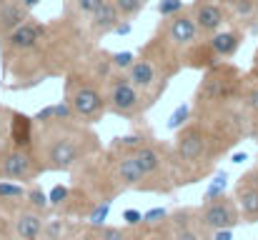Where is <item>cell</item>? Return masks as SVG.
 Here are the masks:
<instances>
[{
	"instance_id": "1f68e13d",
	"label": "cell",
	"mask_w": 258,
	"mask_h": 240,
	"mask_svg": "<svg viewBox=\"0 0 258 240\" xmlns=\"http://www.w3.org/2000/svg\"><path fill=\"white\" fill-rule=\"evenodd\" d=\"M143 228V225H141ZM148 233H146V238L143 240H171V233H168V225L163 223V225H156V228H146Z\"/></svg>"
},
{
	"instance_id": "603a6c76",
	"label": "cell",
	"mask_w": 258,
	"mask_h": 240,
	"mask_svg": "<svg viewBox=\"0 0 258 240\" xmlns=\"http://www.w3.org/2000/svg\"><path fill=\"white\" fill-rule=\"evenodd\" d=\"M110 205H113V200H103L100 205H95V208H93V213L88 215V225H93V228H103V225H105V220H108Z\"/></svg>"
},
{
	"instance_id": "d6986e66",
	"label": "cell",
	"mask_w": 258,
	"mask_h": 240,
	"mask_svg": "<svg viewBox=\"0 0 258 240\" xmlns=\"http://www.w3.org/2000/svg\"><path fill=\"white\" fill-rule=\"evenodd\" d=\"M40 240H68V220L63 218H48L43 225Z\"/></svg>"
},
{
	"instance_id": "e575fe53",
	"label": "cell",
	"mask_w": 258,
	"mask_h": 240,
	"mask_svg": "<svg viewBox=\"0 0 258 240\" xmlns=\"http://www.w3.org/2000/svg\"><path fill=\"white\" fill-rule=\"evenodd\" d=\"M211 240H233V233L231 230H216V233H211Z\"/></svg>"
},
{
	"instance_id": "5bb4252c",
	"label": "cell",
	"mask_w": 258,
	"mask_h": 240,
	"mask_svg": "<svg viewBox=\"0 0 258 240\" xmlns=\"http://www.w3.org/2000/svg\"><path fill=\"white\" fill-rule=\"evenodd\" d=\"M120 20H123V18H120L118 8L113 5V0H105V3L88 18V30H90L93 38H103V35L115 33V28H118Z\"/></svg>"
},
{
	"instance_id": "d4e9b609",
	"label": "cell",
	"mask_w": 258,
	"mask_h": 240,
	"mask_svg": "<svg viewBox=\"0 0 258 240\" xmlns=\"http://www.w3.org/2000/svg\"><path fill=\"white\" fill-rule=\"evenodd\" d=\"M136 58H138V55H133V53H128V50H123V53H110V60H113L115 73H128L131 65L136 63Z\"/></svg>"
},
{
	"instance_id": "7c38bea8",
	"label": "cell",
	"mask_w": 258,
	"mask_h": 240,
	"mask_svg": "<svg viewBox=\"0 0 258 240\" xmlns=\"http://www.w3.org/2000/svg\"><path fill=\"white\" fill-rule=\"evenodd\" d=\"M35 133H38V125L30 115L20 113V110H10V118H8V143L18 145V148H25V150H35Z\"/></svg>"
},
{
	"instance_id": "ffe728a7",
	"label": "cell",
	"mask_w": 258,
	"mask_h": 240,
	"mask_svg": "<svg viewBox=\"0 0 258 240\" xmlns=\"http://www.w3.org/2000/svg\"><path fill=\"white\" fill-rule=\"evenodd\" d=\"M190 120H193V105H190V103H183V105H178V108L171 113V118H168L166 128L173 130V133H178V130H180V128H185Z\"/></svg>"
},
{
	"instance_id": "f1b7e54d",
	"label": "cell",
	"mask_w": 258,
	"mask_h": 240,
	"mask_svg": "<svg viewBox=\"0 0 258 240\" xmlns=\"http://www.w3.org/2000/svg\"><path fill=\"white\" fill-rule=\"evenodd\" d=\"M71 198V188L68 185H55L50 193H48V200H50V208H63Z\"/></svg>"
},
{
	"instance_id": "4dcf8cb0",
	"label": "cell",
	"mask_w": 258,
	"mask_h": 240,
	"mask_svg": "<svg viewBox=\"0 0 258 240\" xmlns=\"http://www.w3.org/2000/svg\"><path fill=\"white\" fill-rule=\"evenodd\" d=\"M123 223H125V228H141L143 225V213L136 210V208H128V210H123Z\"/></svg>"
},
{
	"instance_id": "ba28073f",
	"label": "cell",
	"mask_w": 258,
	"mask_h": 240,
	"mask_svg": "<svg viewBox=\"0 0 258 240\" xmlns=\"http://www.w3.org/2000/svg\"><path fill=\"white\" fill-rule=\"evenodd\" d=\"M190 15L201 30L203 38L216 35L218 30L226 28L231 13L226 8V0H193L190 3Z\"/></svg>"
},
{
	"instance_id": "7a4b0ae2",
	"label": "cell",
	"mask_w": 258,
	"mask_h": 240,
	"mask_svg": "<svg viewBox=\"0 0 258 240\" xmlns=\"http://www.w3.org/2000/svg\"><path fill=\"white\" fill-rule=\"evenodd\" d=\"M246 80L248 75L228 60L203 70V78L198 83L193 103H190L193 118H211V115L241 110Z\"/></svg>"
},
{
	"instance_id": "7402d4cb",
	"label": "cell",
	"mask_w": 258,
	"mask_h": 240,
	"mask_svg": "<svg viewBox=\"0 0 258 240\" xmlns=\"http://www.w3.org/2000/svg\"><path fill=\"white\" fill-rule=\"evenodd\" d=\"M146 3L148 0H113V5L118 8V13H120L123 20H133L138 13H143Z\"/></svg>"
},
{
	"instance_id": "836d02e7",
	"label": "cell",
	"mask_w": 258,
	"mask_h": 240,
	"mask_svg": "<svg viewBox=\"0 0 258 240\" xmlns=\"http://www.w3.org/2000/svg\"><path fill=\"white\" fill-rule=\"evenodd\" d=\"M131 30H133L131 20H120V23H118V28H115V35H128Z\"/></svg>"
},
{
	"instance_id": "ac0fdd59",
	"label": "cell",
	"mask_w": 258,
	"mask_h": 240,
	"mask_svg": "<svg viewBox=\"0 0 258 240\" xmlns=\"http://www.w3.org/2000/svg\"><path fill=\"white\" fill-rule=\"evenodd\" d=\"M25 205L33 208L35 213H48L50 210V200H48V193L40 188V185H30L28 188V195H25Z\"/></svg>"
},
{
	"instance_id": "5b68a950",
	"label": "cell",
	"mask_w": 258,
	"mask_h": 240,
	"mask_svg": "<svg viewBox=\"0 0 258 240\" xmlns=\"http://www.w3.org/2000/svg\"><path fill=\"white\" fill-rule=\"evenodd\" d=\"M45 173L43 163L38 160L35 150L18 148L13 143L0 145V180H13V183H33Z\"/></svg>"
},
{
	"instance_id": "484cf974",
	"label": "cell",
	"mask_w": 258,
	"mask_h": 240,
	"mask_svg": "<svg viewBox=\"0 0 258 240\" xmlns=\"http://www.w3.org/2000/svg\"><path fill=\"white\" fill-rule=\"evenodd\" d=\"M226 180H228V175H226V173H218V175H216V180L208 185V190H206V195H203V203H208V200H216V198L226 195V193H223V190H226Z\"/></svg>"
},
{
	"instance_id": "6da1fadb",
	"label": "cell",
	"mask_w": 258,
	"mask_h": 240,
	"mask_svg": "<svg viewBox=\"0 0 258 240\" xmlns=\"http://www.w3.org/2000/svg\"><path fill=\"white\" fill-rule=\"evenodd\" d=\"M35 153L45 173H71L100 153V138L81 120H55L38 125Z\"/></svg>"
},
{
	"instance_id": "4316f807",
	"label": "cell",
	"mask_w": 258,
	"mask_h": 240,
	"mask_svg": "<svg viewBox=\"0 0 258 240\" xmlns=\"http://www.w3.org/2000/svg\"><path fill=\"white\" fill-rule=\"evenodd\" d=\"M168 210L166 208H153L148 213H143V228H156V225H163L168 220Z\"/></svg>"
},
{
	"instance_id": "d590c367",
	"label": "cell",
	"mask_w": 258,
	"mask_h": 240,
	"mask_svg": "<svg viewBox=\"0 0 258 240\" xmlns=\"http://www.w3.org/2000/svg\"><path fill=\"white\" fill-rule=\"evenodd\" d=\"M20 3H23V5H25V8H28V10L33 13V8H35V5H40L43 0H20Z\"/></svg>"
},
{
	"instance_id": "e0dca14e",
	"label": "cell",
	"mask_w": 258,
	"mask_h": 240,
	"mask_svg": "<svg viewBox=\"0 0 258 240\" xmlns=\"http://www.w3.org/2000/svg\"><path fill=\"white\" fill-rule=\"evenodd\" d=\"M231 18L246 25H258V0H226Z\"/></svg>"
},
{
	"instance_id": "2e32d148",
	"label": "cell",
	"mask_w": 258,
	"mask_h": 240,
	"mask_svg": "<svg viewBox=\"0 0 258 240\" xmlns=\"http://www.w3.org/2000/svg\"><path fill=\"white\" fill-rule=\"evenodd\" d=\"M243 115H246V125H248V138L258 140V78L246 80V90H243V100H241Z\"/></svg>"
},
{
	"instance_id": "44dd1931",
	"label": "cell",
	"mask_w": 258,
	"mask_h": 240,
	"mask_svg": "<svg viewBox=\"0 0 258 240\" xmlns=\"http://www.w3.org/2000/svg\"><path fill=\"white\" fill-rule=\"evenodd\" d=\"M148 138L141 135V133H131V135H118L113 143H110V150H136L146 143Z\"/></svg>"
},
{
	"instance_id": "f546056e",
	"label": "cell",
	"mask_w": 258,
	"mask_h": 240,
	"mask_svg": "<svg viewBox=\"0 0 258 240\" xmlns=\"http://www.w3.org/2000/svg\"><path fill=\"white\" fill-rule=\"evenodd\" d=\"M103 3H105V0H73V8H76V13H78L81 18H90Z\"/></svg>"
},
{
	"instance_id": "83f0119b",
	"label": "cell",
	"mask_w": 258,
	"mask_h": 240,
	"mask_svg": "<svg viewBox=\"0 0 258 240\" xmlns=\"http://www.w3.org/2000/svg\"><path fill=\"white\" fill-rule=\"evenodd\" d=\"M183 10H185V3H183V0H161V3H158V15H161L163 20H168V18L183 13Z\"/></svg>"
},
{
	"instance_id": "9a60e30c",
	"label": "cell",
	"mask_w": 258,
	"mask_h": 240,
	"mask_svg": "<svg viewBox=\"0 0 258 240\" xmlns=\"http://www.w3.org/2000/svg\"><path fill=\"white\" fill-rule=\"evenodd\" d=\"M30 18H33V13L20 0H0V38L10 35Z\"/></svg>"
},
{
	"instance_id": "30bf717a",
	"label": "cell",
	"mask_w": 258,
	"mask_h": 240,
	"mask_svg": "<svg viewBox=\"0 0 258 240\" xmlns=\"http://www.w3.org/2000/svg\"><path fill=\"white\" fill-rule=\"evenodd\" d=\"M171 240H211V233L198 223V213L196 208H183L168 215L166 220Z\"/></svg>"
},
{
	"instance_id": "d6a6232c",
	"label": "cell",
	"mask_w": 258,
	"mask_h": 240,
	"mask_svg": "<svg viewBox=\"0 0 258 240\" xmlns=\"http://www.w3.org/2000/svg\"><path fill=\"white\" fill-rule=\"evenodd\" d=\"M8 118H10V108L0 105V145L8 140Z\"/></svg>"
},
{
	"instance_id": "52a82bcc",
	"label": "cell",
	"mask_w": 258,
	"mask_h": 240,
	"mask_svg": "<svg viewBox=\"0 0 258 240\" xmlns=\"http://www.w3.org/2000/svg\"><path fill=\"white\" fill-rule=\"evenodd\" d=\"M161 35L171 43L175 50H180V53L203 40V35H201V30H198V25H196V20L190 15V8H185L183 13L168 18L163 23V28H161Z\"/></svg>"
},
{
	"instance_id": "4fadbf2b",
	"label": "cell",
	"mask_w": 258,
	"mask_h": 240,
	"mask_svg": "<svg viewBox=\"0 0 258 240\" xmlns=\"http://www.w3.org/2000/svg\"><path fill=\"white\" fill-rule=\"evenodd\" d=\"M206 40H208V45H211V50L216 53L218 60H231L241 50V45L246 40V30L243 28H223Z\"/></svg>"
},
{
	"instance_id": "9c48e42d",
	"label": "cell",
	"mask_w": 258,
	"mask_h": 240,
	"mask_svg": "<svg viewBox=\"0 0 258 240\" xmlns=\"http://www.w3.org/2000/svg\"><path fill=\"white\" fill-rule=\"evenodd\" d=\"M233 198L241 208L243 223H258V163L238 178Z\"/></svg>"
},
{
	"instance_id": "3957f363",
	"label": "cell",
	"mask_w": 258,
	"mask_h": 240,
	"mask_svg": "<svg viewBox=\"0 0 258 240\" xmlns=\"http://www.w3.org/2000/svg\"><path fill=\"white\" fill-rule=\"evenodd\" d=\"M66 100L71 103L76 120L86 125H95L108 113L105 90L98 85V80L86 75L83 70H71L66 75Z\"/></svg>"
},
{
	"instance_id": "8992f818",
	"label": "cell",
	"mask_w": 258,
	"mask_h": 240,
	"mask_svg": "<svg viewBox=\"0 0 258 240\" xmlns=\"http://www.w3.org/2000/svg\"><path fill=\"white\" fill-rule=\"evenodd\" d=\"M196 213H198V223H201L208 233L233 230L236 225L243 223L241 208H238V203H236L233 195H221V198H216V200L201 203V208H196Z\"/></svg>"
},
{
	"instance_id": "8d00e7d4",
	"label": "cell",
	"mask_w": 258,
	"mask_h": 240,
	"mask_svg": "<svg viewBox=\"0 0 258 240\" xmlns=\"http://www.w3.org/2000/svg\"><path fill=\"white\" fill-rule=\"evenodd\" d=\"M243 160H248L246 153H236V155H233V163H243Z\"/></svg>"
},
{
	"instance_id": "277c9868",
	"label": "cell",
	"mask_w": 258,
	"mask_h": 240,
	"mask_svg": "<svg viewBox=\"0 0 258 240\" xmlns=\"http://www.w3.org/2000/svg\"><path fill=\"white\" fill-rule=\"evenodd\" d=\"M105 98H108V113H113L118 118H125V120H133V118L143 115L153 105V100L141 88H136L125 73H115V75L108 78Z\"/></svg>"
},
{
	"instance_id": "8fae6325",
	"label": "cell",
	"mask_w": 258,
	"mask_h": 240,
	"mask_svg": "<svg viewBox=\"0 0 258 240\" xmlns=\"http://www.w3.org/2000/svg\"><path fill=\"white\" fill-rule=\"evenodd\" d=\"M43 225H45L43 213H35L33 208L20 205V208L13 213L10 235H13V240H40V235H43Z\"/></svg>"
},
{
	"instance_id": "cb8c5ba5",
	"label": "cell",
	"mask_w": 258,
	"mask_h": 240,
	"mask_svg": "<svg viewBox=\"0 0 258 240\" xmlns=\"http://www.w3.org/2000/svg\"><path fill=\"white\" fill-rule=\"evenodd\" d=\"M90 240H125V233L113 225H103V228L90 225Z\"/></svg>"
}]
</instances>
